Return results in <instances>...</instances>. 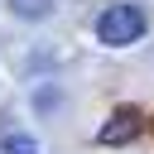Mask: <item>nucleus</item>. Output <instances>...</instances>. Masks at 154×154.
Segmentation results:
<instances>
[{
  "mask_svg": "<svg viewBox=\"0 0 154 154\" xmlns=\"http://www.w3.org/2000/svg\"><path fill=\"white\" fill-rule=\"evenodd\" d=\"M140 120H144V116H140L135 106H116V111L106 116V125L96 130V144H130V140L140 135Z\"/></svg>",
  "mask_w": 154,
  "mask_h": 154,
  "instance_id": "nucleus-2",
  "label": "nucleus"
},
{
  "mask_svg": "<svg viewBox=\"0 0 154 154\" xmlns=\"http://www.w3.org/2000/svg\"><path fill=\"white\" fill-rule=\"evenodd\" d=\"M10 10L19 19H48L53 14V0H10Z\"/></svg>",
  "mask_w": 154,
  "mask_h": 154,
  "instance_id": "nucleus-3",
  "label": "nucleus"
},
{
  "mask_svg": "<svg viewBox=\"0 0 154 154\" xmlns=\"http://www.w3.org/2000/svg\"><path fill=\"white\" fill-rule=\"evenodd\" d=\"M144 34H149V10H144V5H135V0L111 5V10H101V19H96V38H101L106 48L140 43Z\"/></svg>",
  "mask_w": 154,
  "mask_h": 154,
  "instance_id": "nucleus-1",
  "label": "nucleus"
},
{
  "mask_svg": "<svg viewBox=\"0 0 154 154\" xmlns=\"http://www.w3.org/2000/svg\"><path fill=\"white\" fill-rule=\"evenodd\" d=\"M0 154H38V140H29V135H5V140H0Z\"/></svg>",
  "mask_w": 154,
  "mask_h": 154,
  "instance_id": "nucleus-4",
  "label": "nucleus"
}]
</instances>
